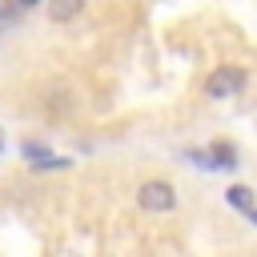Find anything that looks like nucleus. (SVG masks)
I'll return each mask as SVG.
<instances>
[{
    "mask_svg": "<svg viewBox=\"0 0 257 257\" xmlns=\"http://www.w3.org/2000/svg\"><path fill=\"white\" fill-rule=\"evenodd\" d=\"M245 84H249L245 68H237V64H221V68L209 72V80H205V96H213V100H229V96H241Z\"/></svg>",
    "mask_w": 257,
    "mask_h": 257,
    "instance_id": "1",
    "label": "nucleus"
},
{
    "mask_svg": "<svg viewBox=\"0 0 257 257\" xmlns=\"http://www.w3.org/2000/svg\"><path fill=\"white\" fill-rule=\"evenodd\" d=\"M137 205L145 213H173L177 209V189L169 181H145L137 189Z\"/></svg>",
    "mask_w": 257,
    "mask_h": 257,
    "instance_id": "2",
    "label": "nucleus"
},
{
    "mask_svg": "<svg viewBox=\"0 0 257 257\" xmlns=\"http://www.w3.org/2000/svg\"><path fill=\"white\" fill-rule=\"evenodd\" d=\"M80 8H84V0H48V20L52 24H68V20L80 16Z\"/></svg>",
    "mask_w": 257,
    "mask_h": 257,
    "instance_id": "3",
    "label": "nucleus"
},
{
    "mask_svg": "<svg viewBox=\"0 0 257 257\" xmlns=\"http://www.w3.org/2000/svg\"><path fill=\"white\" fill-rule=\"evenodd\" d=\"M225 201H229L233 209H241V213H249V209L257 205V197H253L249 185H229V189H225Z\"/></svg>",
    "mask_w": 257,
    "mask_h": 257,
    "instance_id": "4",
    "label": "nucleus"
},
{
    "mask_svg": "<svg viewBox=\"0 0 257 257\" xmlns=\"http://www.w3.org/2000/svg\"><path fill=\"white\" fill-rule=\"evenodd\" d=\"M209 157H213V169H233V165H237V149L225 145V141L209 145Z\"/></svg>",
    "mask_w": 257,
    "mask_h": 257,
    "instance_id": "5",
    "label": "nucleus"
},
{
    "mask_svg": "<svg viewBox=\"0 0 257 257\" xmlns=\"http://www.w3.org/2000/svg\"><path fill=\"white\" fill-rule=\"evenodd\" d=\"M245 217H249V221H253V225H257V205H253V209H249V213H245Z\"/></svg>",
    "mask_w": 257,
    "mask_h": 257,
    "instance_id": "6",
    "label": "nucleus"
},
{
    "mask_svg": "<svg viewBox=\"0 0 257 257\" xmlns=\"http://www.w3.org/2000/svg\"><path fill=\"white\" fill-rule=\"evenodd\" d=\"M16 4H20V8H32V4H40V0H16Z\"/></svg>",
    "mask_w": 257,
    "mask_h": 257,
    "instance_id": "7",
    "label": "nucleus"
},
{
    "mask_svg": "<svg viewBox=\"0 0 257 257\" xmlns=\"http://www.w3.org/2000/svg\"><path fill=\"white\" fill-rule=\"evenodd\" d=\"M0 145H4V141H0Z\"/></svg>",
    "mask_w": 257,
    "mask_h": 257,
    "instance_id": "8",
    "label": "nucleus"
}]
</instances>
